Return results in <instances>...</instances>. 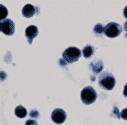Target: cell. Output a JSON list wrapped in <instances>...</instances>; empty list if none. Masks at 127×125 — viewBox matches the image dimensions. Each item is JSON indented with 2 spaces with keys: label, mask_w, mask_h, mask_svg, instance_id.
Masks as SVG:
<instances>
[{
  "label": "cell",
  "mask_w": 127,
  "mask_h": 125,
  "mask_svg": "<svg viewBox=\"0 0 127 125\" xmlns=\"http://www.w3.org/2000/svg\"><path fill=\"white\" fill-rule=\"evenodd\" d=\"M38 35V29L36 25H30L26 29V36L29 44L32 43L33 39Z\"/></svg>",
  "instance_id": "52a82bcc"
},
{
  "label": "cell",
  "mask_w": 127,
  "mask_h": 125,
  "mask_svg": "<svg viewBox=\"0 0 127 125\" xmlns=\"http://www.w3.org/2000/svg\"><path fill=\"white\" fill-rule=\"evenodd\" d=\"M37 7H34L32 4L28 3V4H26L24 6L23 9H22V15L26 18H31L36 13H37Z\"/></svg>",
  "instance_id": "ba28073f"
},
{
  "label": "cell",
  "mask_w": 127,
  "mask_h": 125,
  "mask_svg": "<svg viewBox=\"0 0 127 125\" xmlns=\"http://www.w3.org/2000/svg\"><path fill=\"white\" fill-rule=\"evenodd\" d=\"M98 85L101 88L111 91L115 85V79L109 72H103L98 76Z\"/></svg>",
  "instance_id": "6da1fadb"
},
{
  "label": "cell",
  "mask_w": 127,
  "mask_h": 125,
  "mask_svg": "<svg viewBox=\"0 0 127 125\" xmlns=\"http://www.w3.org/2000/svg\"><path fill=\"white\" fill-rule=\"evenodd\" d=\"M2 31L7 36H12L15 33V23L12 20L5 19L2 22Z\"/></svg>",
  "instance_id": "8992f818"
},
{
  "label": "cell",
  "mask_w": 127,
  "mask_h": 125,
  "mask_svg": "<svg viewBox=\"0 0 127 125\" xmlns=\"http://www.w3.org/2000/svg\"><path fill=\"white\" fill-rule=\"evenodd\" d=\"M51 119L55 124H61L66 119V113L61 108H56L53 111L52 114H51Z\"/></svg>",
  "instance_id": "5b68a950"
},
{
  "label": "cell",
  "mask_w": 127,
  "mask_h": 125,
  "mask_svg": "<svg viewBox=\"0 0 127 125\" xmlns=\"http://www.w3.org/2000/svg\"><path fill=\"white\" fill-rule=\"evenodd\" d=\"M124 30L127 32V21H126V23H125V25H124Z\"/></svg>",
  "instance_id": "ffe728a7"
},
{
  "label": "cell",
  "mask_w": 127,
  "mask_h": 125,
  "mask_svg": "<svg viewBox=\"0 0 127 125\" xmlns=\"http://www.w3.org/2000/svg\"><path fill=\"white\" fill-rule=\"evenodd\" d=\"M97 97V92L92 86H87L81 91V101L86 105H90L95 102Z\"/></svg>",
  "instance_id": "3957f363"
},
{
  "label": "cell",
  "mask_w": 127,
  "mask_h": 125,
  "mask_svg": "<svg viewBox=\"0 0 127 125\" xmlns=\"http://www.w3.org/2000/svg\"><path fill=\"white\" fill-rule=\"evenodd\" d=\"M123 94H124V96H126V97H127V84L126 85H125L124 87V91H123Z\"/></svg>",
  "instance_id": "ac0fdd59"
},
{
  "label": "cell",
  "mask_w": 127,
  "mask_h": 125,
  "mask_svg": "<svg viewBox=\"0 0 127 125\" xmlns=\"http://www.w3.org/2000/svg\"><path fill=\"white\" fill-rule=\"evenodd\" d=\"M122 32V27L120 25L115 22H109L104 26V34L110 38L117 37Z\"/></svg>",
  "instance_id": "277c9868"
},
{
  "label": "cell",
  "mask_w": 127,
  "mask_h": 125,
  "mask_svg": "<svg viewBox=\"0 0 127 125\" xmlns=\"http://www.w3.org/2000/svg\"><path fill=\"white\" fill-rule=\"evenodd\" d=\"M15 115L20 118H24L25 117H26L27 115V111L23 106H16V108L15 109Z\"/></svg>",
  "instance_id": "30bf717a"
},
{
  "label": "cell",
  "mask_w": 127,
  "mask_h": 125,
  "mask_svg": "<svg viewBox=\"0 0 127 125\" xmlns=\"http://www.w3.org/2000/svg\"><path fill=\"white\" fill-rule=\"evenodd\" d=\"M39 116H40V113L36 110H32L30 112V117H32V118H37Z\"/></svg>",
  "instance_id": "5bb4252c"
},
{
  "label": "cell",
  "mask_w": 127,
  "mask_h": 125,
  "mask_svg": "<svg viewBox=\"0 0 127 125\" xmlns=\"http://www.w3.org/2000/svg\"><path fill=\"white\" fill-rule=\"evenodd\" d=\"M8 15V9L4 5L0 4V20H4Z\"/></svg>",
  "instance_id": "7c38bea8"
},
{
  "label": "cell",
  "mask_w": 127,
  "mask_h": 125,
  "mask_svg": "<svg viewBox=\"0 0 127 125\" xmlns=\"http://www.w3.org/2000/svg\"><path fill=\"white\" fill-rule=\"evenodd\" d=\"M113 112H114V115H117V118H120V113H119V110L118 108L116 107V106H114V111H113Z\"/></svg>",
  "instance_id": "e0dca14e"
},
{
  "label": "cell",
  "mask_w": 127,
  "mask_h": 125,
  "mask_svg": "<svg viewBox=\"0 0 127 125\" xmlns=\"http://www.w3.org/2000/svg\"><path fill=\"white\" fill-rule=\"evenodd\" d=\"M63 60L66 63H72L76 62L81 56V52L75 47H69L63 52Z\"/></svg>",
  "instance_id": "7a4b0ae2"
},
{
  "label": "cell",
  "mask_w": 127,
  "mask_h": 125,
  "mask_svg": "<svg viewBox=\"0 0 127 125\" xmlns=\"http://www.w3.org/2000/svg\"><path fill=\"white\" fill-rule=\"evenodd\" d=\"M120 117L124 120H127V108H125V109L122 110L121 113H120Z\"/></svg>",
  "instance_id": "9a60e30c"
},
{
  "label": "cell",
  "mask_w": 127,
  "mask_h": 125,
  "mask_svg": "<svg viewBox=\"0 0 127 125\" xmlns=\"http://www.w3.org/2000/svg\"><path fill=\"white\" fill-rule=\"evenodd\" d=\"M2 30V23L0 22V31Z\"/></svg>",
  "instance_id": "44dd1931"
},
{
  "label": "cell",
  "mask_w": 127,
  "mask_h": 125,
  "mask_svg": "<svg viewBox=\"0 0 127 125\" xmlns=\"http://www.w3.org/2000/svg\"><path fill=\"white\" fill-rule=\"evenodd\" d=\"M123 14H124V16L126 19H127V6H126V8L124 9V11H123Z\"/></svg>",
  "instance_id": "d6986e66"
},
{
  "label": "cell",
  "mask_w": 127,
  "mask_h": 125,
  "mask_svg": "<svg viewBox=\"0 0 127 125\" xmlns=\"http://www.w3.org/2000/svg\"><path fill=\"white\" fill-rule=\"evenodd\" d=\"M25 125H37V123H36V121H35L33 119H29L26 121Z\"/></svg>",
  "instance_id": "2e32d148"
},
{
  "label": "cell",
  "mask_w": 127,
  "mask_h": 125,
  "mask_svg": "<svg viewBox=\"0 0 127 125\" xmlns=\"http://www.w3.org/2000/svg\"><path fill=\"white\" fill-rule=\"evenodd\" d=\"M93 31L97 35H101L104 32V26L102 24H97L93 28Z\"/></svg>",
  "instance_id": "4fadbf2b"
},
{
  "label": "cell",
  "mask_w": 127,
  "mask_h": 125,
  "mask_svg": "<svg viewBox=\"0 0 127 125\" xmlns=\"http://www.w3.org/2000/svg\"><path fill=\"white\" fill-rule=\"evenodd\" d=\"M82 53H83V56L85 57L86 58H89L93 55L94 48L91 45H87L86 47H84V48L82 50Z\"/></svg>",
  "instance_id": "8fae6325"
},
{
  "label": "cell",
  "mask_w": 127,
  "mask_h": 125,
  "mask_svg": "<svg viewBox=\"0 0 127 125\" xmlns=\"http://www.w3.org/2000/svg\"><path fill=\"white\" fill-rule=\"evenodd\" d=\"M103 64L101 60H95L94 62L93 61V62L90 63V69H91V70L95 74L99 73L100 71L103 69Z\"/></svg>",
  "instance_id": "9c48e42d"
}]
</instances>
